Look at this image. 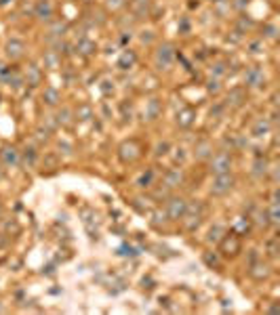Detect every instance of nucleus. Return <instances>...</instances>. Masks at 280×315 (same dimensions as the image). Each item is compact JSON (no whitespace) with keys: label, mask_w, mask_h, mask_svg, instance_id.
<instances>
[{"label":"nucleus","mask_w":280,"mask_h":315,"mask_svg":"<svg viewBox=\"0 0 280 315\" xmlns=\"http://www.w3.org/2000/svg\"><path fill=\"white\" fill-rule=\"evenodd\" d=\"M232 168V155L226 153V151H219L211 155V164H209V170L211 175H226V172H230Z\"/></svg>","instance_id":"1"},{"label":"nucleus","mask_w":280,"mask_h":315,"mask_svg":"<svg viewBox=\"0 0 280 315\" xmlns=\"http://www.w3.org/2000/svg\"><path fill=\"white\" fill-rule=\"evenodd\" d=\"M236 179L230 175V172H226V175H215L213 179V185H211V194L213 196H226L232 187H234Z\"/></svg>","instance_id":"2"},{"label":"nucleus","mask_w":280,"mask_h":315,"mask_svg":"<svg viewBox=\"0 0 280 315\" xmlns=\"http://www.w3.org/2000/svg\"><path fill=\"white\" fill-rule=\"evenodd\" d=\"M185 210H188V202H185L183 198H171L166 202V216L171 220H181Z\"/></svg>","instance_id":"3"},{"label":"nucleus","mask_w":280,"mask_h":315,"mask_svg":"<svg viewBox=\"0 0 280 315\" xmlns=\"http://www.w3.org/2000/svg\"><path fill=\"white\" fill-rule=\"evenodd\" d=\"M173 59H175L173 46H171L169 42L160 44V46H158V51H156V66H158V70H169V68H171V63H173Z\"/></svg>","instance_id":"4"},{"label":"nucleus","mask_w":280,"mask_h":315,"mask_svg":"<svg viewBox=\"0 0 280 315\" xmlns=\"http://www.w3.org/2000/svg\"><path fill=\"white\" fill-rule=\"evenodd\" d=\"M202 212H205V208H202V204L200 202H196V204H188V210H185V214H183V218H188L185 220V225H188V229L192 231L194 227H198L200 225V220H202Z\"/></svg>","instance_id":"5"},{"label":"nucleus","mask_w":280,"mask_h":315,"mask_svg":"<svg viewBox=\"0 0 280 315\" xmlns=\"http://www.w3.org/2000/svg\"><path fill=\"white\" fill-rule=\"evenodd\" d=\"M263 82H266V76L259 68H248L244 72V84L246 86H253V88H259Z\"/></svg>","instance_id":"6"},{"label":"nucleus","mask_w":280,"mask_h":315,"mask_svg":"<svg viewBox=\"0 0 280 315\" xmlns=\"http://www.w3.org/2000/svg\"><path fill=\"white\" fill-rule=\"evenodd\" d=\"M183 181H185V175H183L181 168H173L164 175V187H169V189H175V187L183 185Z\"/></svg>","instance_id":"7"},{"label":"nucleus","mask_w":280,"mask_h":315,"mask_svg":"<svg viewBox=\"0 0 280 315\" xmlns=\"http://www.w3.org/2000/svg\"><path fill=\"white\" fill-rule=\"evenodd\" d=\"M23 51H25V46H23L21 40L11 38V40L7 42V57H9V59H21V57H23Z\"/></svg>","instance_id":"8"},{"label":"nucleus","mask_w":280,"mask_h":315,"mask_svg":"<svg viewBox=\"0 0 280 315\" xmlns=\"http://www.w3.org/2000/svg\"><path fill=\"white\" fill-rule=\"evenodd\" d=\"M0 158H3V162L7 164V166H17L19 164V160H21V158H19V151L17 149H15L13 145L9 147H3V151H0Z\"/></svg>","instance_id":"9"},{"label":"nucleus","mask_w":280,"mask_h":315,"mask_svg":"<svg viewBox=\"0 0 280 315\" xmlns=\"http://www.w3.org/2000/svg\"><path fill=\"white\" fill-rule=\"evenodd\" d=\"M34 15H36L38 19H42V21H49L53 17V5L49 3V0H40V3L36 5Z\"/></svg>","instance_id":"10"},{"label":"nucleus","mask_w":280,"mask_h":315,"mask_svg":"<svg viewBox=\"0 0 280 315\" xmlns=\"http://www.w3.org/2000/svg\"><path fill=\"white\" fill-rule=\"evenodd\" d=\"M160 112H162V103H160L158 99H152V101L148 103V112H146L148 120H156V118L160 116Z\"/></svg>","instance_id":"11"},{"label":"nucleus","mask_w":280,"mask_h":315,"mask_svg":"<svg viewBox=\"0 0 280 315\" xmlns=\"http://www.w3.org/2000/svg\"><path fill=\"white\" fill-rule=\"evenodd\" d=\"M42 101H44L46 105H57V103H59V90L53 88V86L44 88V92H42Z\"/></svg>","instance_id":"12"},{"label":"nucleus","mask_w":280,"mask_h":315,"mask_svg":"<svg viewBox=\"0 0 280 315\" xmlns=\"http://www.w3.org/2000/svg\"><path fill=\"white\" fill-rule=\"evenodd\" d=\"M194 118H196V114L192 109H181L179 116H177V122H179V126H183V129H188V126L194 122Z\"/></svg>","instance_id":"13"},{"label":"nucleus","mask_w":280,"mask_h":315,"mask_svg":"<svg viewBox=\"0 0 280 315\" xmlns=\"http://www.w3.org/2000/svg\"><path fill=\"white\" fill-rule=\"evenodd\" d=\"M135 61H137L135 53H133V51H127V53H124V55L118 59V68H120V70H129V68L135 66Z\"/></svg>","instance_id":"14"},{"label":"nucleus","mask_w":280,"mask_h":315,"mask_svg":"<svg viewBox=\"0 0 280 315\" xmlns=\"http://www.w3.org/2000/svg\"><path fill=\"white\" fill-rule=\"evenodd\" d=\"M268 131H270V122H268L266 118L257 120V122H255V126H253V135H255V137H263V135H268Z\"/></svg>","instance_id":"15"},{"label":"nucleus","mask_w":280,"mask_h":315,"mask_svg":"<svg viewBox=\"0 0 280 315\" xmlns=\"http://www.w3.org/2000/svg\"><path fill=\"white\" fill-rule=\"evenodd\" d=\"M40 82V70L36 66H30L27 68V84L30 86H36Z\"/></svg>","instance_id":"16"},{"label":"nucleus","mask_w":280,"mask_h":315,"mask_svg":"<svg viewBox=\"0 0 280 315\" xmlns=\"http://www.w3.org/2000/svg\"><path fill=\"white\" fill-rule=\"evenodd\" d=\"M64 32H66V23L57 21V23H53L51 29H49V38H51V40H53V38H61V36H64Z\"/></svg>","instance_id":"17"},{"label":"nucleus","mask_w":280,"mask_h":315,"mask_svg":"<svg viewBox=\"0 0 280 315\" xmlns=\"http://www.w3.org/2000/svg\"><path fill=\"white\" fill-rule=\"evenodd\" d=\"M78 51H80L82 55H91L93 51H95V44H93L91 40H80V42H78Z\"/></svg>","instance_id":"18"},{"label":"nucleus","mask_w":280,"mask_h":315,"mask_svg":"<svg viewBox=\"0 0 280 315\" xmlns=\"http://www.w3.org/2000/svg\"><path fill=\"white\" fill-rule=\"evenodd\" d=\"M152 179H154V172H152V170H148V172H144V175H142V177H139L137 185H139V187H150Z\"/></svg>","instance_id":"19"},{"label":"nucleus","mask_w":280,"mask_h":315,"mask_svg":"<svg viewBox=\"0 0 280 315\" xmlns=\"http://www.w3.org/2000/svg\"><path fill=\"white\" fill-rule=\"evenodd\" d=\"M266 170H268V162L266 160H255V164H253L255 175H266Z\"/></svg>","instance_id":"20"},{"label":"nucleus","mask_w":280,"mask_h":315,"mask_svg":"<svg viewBox=\"0 0 280 315\" xmlns=\"http://www.w3.org/2000/svg\"><path fill=\"white\" fill-rule=\"evenodd\" d=\"M196 155H198V158H209V155H213V153H211V145H209V143H200V145L196 147Z\"/></svg>","instance_id":"21"},{"label":"nucleus","mask_w":280,"mask_h":315,"mask_svg":"<svg viewBox=\"0 0 280 315\" xmlns=\"http://www.w3.org/2000/svg\"><path fill=\"white\" fill-rule=\"evenodd\" d=\"M13 72H15L13 68H7L5 63H0V82H7V80H9V76H11Z\"/></svg>","instance_id":"22"},{"label":"nucleus","mask_w":280,"mask_h":315,"mask_svg":"<svg viewBox=\"0 0 280 315\" xmlns=\"http://www.w3.org/2000/svg\"><path fill=\"white\" fill-rule=\"evenodd\" d=\"M221 233H223V229H221L219 225L213 227L211 233H209V242H219V240H221Z\"/></svg>","instance_id":"23"},{"label":"nucleus","mask_w":280,"mask_h":315,"mask_svg":"<svg viewBox=\"0 0 280 315\" xmlns=\"http://www.w3.org/2000/svg\"><path fill=\"white\" fill-rule=\"evenodd\" d=\"M148 3H150V0H133V7L137 9V13H139V15H144V13H146V9H148Z\"/></svg>","instance_id":"24"},{"label":"nucleus","mask_w":280,"mask_h":315,"mask_svg":"<svg viewBox=\"0 0 280 315\" xmlns=\"http://www.w3.org/2000/svg\"><path fill=\"white\" fill-rule=\"evenodd\" d=\"M76 116H78L80 120H89V118H91V107L80 105V107H78V112H76Z\"/></svg>","instance_id":"25"},{"label":"nucleus","mask_w":280,"mask_h":315,"mask_svg":"<svg viewBox=\"0 0 280 315\" xmlns=\"http://www.w3.org/2000/svg\"><path fill=\"white\" fill-rule=\"evenodd\" d=\"M57 122L59 124H70V109H61V112H59V118H57Z\"/></svg>","instance_id":"26"},{"label":"nucleus","mask_w":280,"mask_h":315,"mask_svg":"<svg viewBox=\"0 0 280 315\" xmlns=\"http://www.w3.org/2000/svg\"><path fill=\"white\" fill-rule=\"evenodd\" d=\"M44 61H46V66H49V68H55V66H57V57H55L53 53H46Z\"/></svg>","instance_id":"27"},{"label":"nucleus","mask_w":280,"mask_h":315,"mask_svg":"<svg viewBox=\"0 0 280 315\" xmlns=\"http://www.w3.org/2000/svg\"><path fill=\"white\" fill-rule=\"evenodd\" d=\"M25 160H30V164H34V162H36V153H34L32 147L25 149Z\"/></svg>","instance_id":"28"},{"label":"nucleus","mask_w":280,"mask_h":315,"mask_svg":"<svg viewBox=\"0 0 280 315\" xmlns=\"http://www.w3.org/2000/svg\"><path fill=\"white\" fill-rule=\"evenodd\" d=\"M107 5H110L112 9H118V7L124 5V0H107Z\"/></svg>","instance_id":"29"},{"label":"nucleus","mask_w":280,"mask_h":315,"mask_svg":"<svg viewBox=\"0 0 280 315\" xmlns=\"http://www.w3.org/2000/svg\"><path fill=\"white\" fill-rule=\"evenodd\" d=\"M215 74H223V66H221V63H217V66H215Z\"/></svg>","instance_id":"30"},{"label":"nucleus","mask_w":280,"mask_h":315,"mask_svg":"<svg viewBox=\"0 0 280 315\" xmlns=\"http://www.w3.org/2000/svg\"><path fill=\"white\" fill-rule=\"evenodd\" d=\"M209 88H211V90H217V88H219V86H217V80H215V82H211V84H209Z\"/></svg>","instance_id":"31"},{"label":"nucleus","mask_w":280,"mask_h":315,"mask_svg":"<svg viewBox=\"0 0 280 315\" xmlns=\"http://www.w3.org/2000/svg\"><path fill=\"white\" fill-rule=\"evenodd\" d=\"M0 179H3V168H0Z\"/></svg>","instance_id":"32"},{"label":"nucleus","mask_w":280,"mask_h":315,"mask_svg":"<svg viewBox=\"0 0 280 315\" xmlns=\"http://www.w3.org/2000/svg\"><path fill=\"white\" fill-rule=\"evenodd\" d=\"M0 216H3V206H0Z\"/></svg>","instance_id":"33"},{"label":"nucleus","mask_w":280,"mask_h":315,"mask_svg":"<svg viewBox=\"0 0 280 315\" xmlns=\"http://www.w3.org/2000/svg\"><path fill=\"white\" fill-rule=\"evenodd\" d=\"M3 311H5V309H3V307H0V313H3Z\"/></svg>","instance_id":"34"}]
</instances>
